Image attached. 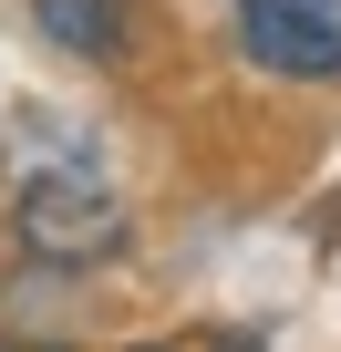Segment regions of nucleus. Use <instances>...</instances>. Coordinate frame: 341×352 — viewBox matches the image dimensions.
I'll list each match as a JSON object with an SVG mask.
<instances>
[{
  "mask_svg": "<svg viewBox=\"0 0 341 352\" xmlns=\"http://www.w3.org/2000/svg\"><path fill=\"white\" fill-rule=\"evenodd\" d=\"M228 21L259 73L279 83H341V0H228Z\"/></svg>",
  "mask_w": 341,
  "mask_h": 352,
  "instance_id": "1",
  "label": "nucleus"
},
{
  "mask_svg": "<svg viewBox=\"0 0 341 352\" xmlns=\"http://www.w3.org/2000/svg\"><path fill=\"white\" fill-rule=\"evenodd\" d=\"M42 32L83 63H114L124 52V0H42Z\"/></svg>",
  "mask_w": 341,
  "mask_h": 352,
  "instance_id": "2",
  "label": "nucleus"
}]
</instances>
